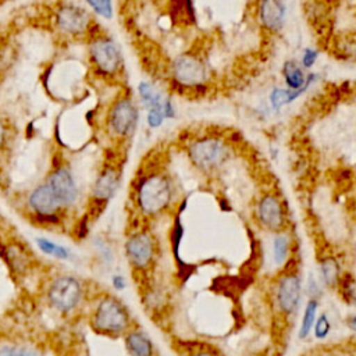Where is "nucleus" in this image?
Here are the masks:
<instances>
[{
    "label": "nucleus",
    "mask_w": 356,
    "mask_h": 356,
    "mask_svg": "<svg viewBox=\"0 0 356 356\" xmlns=\"http://www.w3.org/2000/svg\"><path fill=\"white\" fill-rule=\"evenodd\" d=\"M172 199L170 179L161 172H153L142 178L136 189V203L146 216H157L164 211Z\"/></svg>",
    "instance_id": "obj_1"
},
{
    "label": "nucleus",
    "mask_w": 356,
    "mask_h": 356,
    "mask_svg": "<svg viewBox=\"0 0 356 356\" xmlns=\"http://www.w3.org/2000/svg\"><path fill=\"white\" fill-rule=\"evenodd\" d=\"M93 328L104 335H120L128 331L131 317L127 307L114 296H103L92 314Z\"/></svg>",
    "instance_id": "obj_2"
},
{
    "label": "nucleus",
    "mask_w": 356,
    "mask_h": 356,
    "mask_svg": "<svg viewBox=\"0 0 356 356\" xmlns=\"http://www.w3.org/2000/svg\"><path fill=\"white\" fill-rule=\"evenodd\" d=\"M191 161L202 171H213L222 165L228 156L229 149L224 140L213 136L196 139L188 147Z\"/></svg>",
    "instance_id": "obj_3"
},
{
    "label": "nucleus",
    "mask_w": 356,
    "mask_h": 356,
    "mask_svg": "<svg viewBox=\"0 0 356 356\" xmlns=\"http://www.w3.org/2000/svg\"><path fill=\"white\" fill-rule=\"evenodd\" d=\"M82 285L79 280L70 274L56 277L47 288V300L53 309L60 313H70L78 307L82 300Z\"/></svg>",
    "instance_id": "obj_4"
},
{
    "label": "nucleus",
    "mask_w": 356,
    "mask_h": 356,
    "mask_svg": "<svg viewBox=\"0 0 356 356\" xmlns=\"http://www.w3.org/2000/svg\"><path fill=\"white\" fill-rule=\"evenodd\" d=\"M174 83L186 89H196L206 83L207 68L204 63L192 53L179 54L171 64Z\"/></svg>",
    "instance_id": "obj_5"
},
{
    "label": "nucleus",
    "mask_w": 356,
    "mask_h": 356,
    "mask_svg": "<svg viewBox=\"0 0 356 356\" xmlns=\"http://www.w3.org/2000/svg\"><path fill=\"white\" fill-rule=\"evenodd\" d=\"M90 58L103 75H114L122 67V56L117 43L106 36H96L90 42Z\"/></svg>",
    "instance_id": "obj_6"
},
{
    "label": "nucleus",
    "mask_w": 356,
    "mask_h": 356,
    "mask_svg": "<svg viewBox=\"0 0 356 356\" xmlns=\"http://www.w3.org/2000/svg\"><path fill=\"white\" fill-rule=\"evenodd\" d=\"M139 111L131 97H120L108 113V128L118 138H128L135 132Z\"/></svg>",
    "instance_id": "obj_7"
},
{
    "label": "nucleus",
    "mask_w": 356,
    "mask_h": 356,
    "mask_svg": "<svg viewBox=\"0 0 356 356\" xmlns=\"http://www.w3.org/2000/svg\"><path fill=\"white\" fill-rule=\"evenodd\" d=\"M156 253L154 239L149 232L140 231L132 234L125 242V254L131 266L136 270H146Z\"/></svg>",
    "instance_id": "obj_8"
},
{
    "label": "nucleus",
    "mask_w": 356,
    "mask_h": 356,
    "mask_svg": "<svg viewBox=\"0 0 356 356\" xmlns=\"http://www.w3.org/2000/svg\"><path fill=\"white\" fill-rule=\"evenodd\" d=\"M302 298V282L296 273H286L284 274L277 285L275 291V300L278 310L285 314L291 316L296 312L299 302Z\"/></svg>",
    "instance_id": "obj_9"
},
{
    "label": "nucleus",
    "mask_w": 356,
    "mask_h": 356,
    "mask_svg": "<svg viewBox=\"0 0 356 356\" xmlns=\"http://www.w3.org/2000/svg\"><path fill=\"white\" fill-rule=\"evenodd\" d=\"M28 204L36 217L44 221H57V213L64 207L49 184L36 186L29 195Z\"/></svg>",
    "instance_id": "obj_10"
},
{
    "label": "nucleus",
    "mask_w": 356,
    "mask_h": 356,
    "mask_svg": "<svg viewBox=\"0 0 356 356\" xmlns=\"http://www.w3.org/2000/svg\"><path fill=\"white\" fill-rule=\"evenodd\" d=\"M57 26L72 36L83 35L90 28V17L86 10L78 6H61L56 14Z\"/></svg>",
    "instance_id": "obj_11"
},
{
    "label": "nucleus",
    "mask_w": 356,
    "mask_h": 356,
    "mask_svg": "<svg viewBox=\"0 0 356 356\" xmlns=\"http://www.w3.org/2000/svg\"><path fill=\"white\" fill-rule=\"evenodd\" d=\"M47 184L57 195L63 206H71L76 202L79 192L74 175L68 167L58 165L56 170H53L49 175Z\"/></svg>",
    "instance_id": "obj_12"
},
{
    "label": "nucleus",
    "mask_w": 356,
    "mask_h": 356,
    "mask_svg": "<svg viewBox=\"0 0 356 356\" xmlns=\"http://www.w3.org/2000/svg\"><path fill=\"white\" fill-rule=\"evenodd\" d=\"M257 217L260 224L274 232H280L285 227V211L275 195H264L257 204Z\"/></svg>",
    "instance_id": "obj_13"
},
{
    "label": "nucleus",
    "mask_w": 356,
    "mask_h": 356,
    "mask_svg": "<svg viewBox=\"0 0 356 356\" xmlns=\"http://www.w3.org/2000/svg\"><path fill=\"white\" fill-rule=\"evenodd\" d=\"M120 185V170L115 165H106L95 181L92 197L99 203H107Z\"/></svg>",
    "instance_id": "obj_14"
},
{
    "label": "nucleus",
    "mask_w": 356,
    "mask_h": 356,
    "mask_svg": "<svg viewBox=\"0 0 356 356\" xmlns=\"http://www.w3.org/2000/svg\"><path fill=\"white\" fill-rule=\"evenodd\" d=\"M286 7L284 0H261L260 19L270 31H278L285 21Z\"/></svg>",
    "instance_id": "obj_15"
},
{
    "label": "nucleus",
    "mask_w": 356,
    "mask_h": 356,
    "mask_svg": "<svg viewBox=\"0 0 356 356\" xmlns=\"http://www.w3.org/2000/svg\"><path fill=\"white\" fill-rule=\"evenodd\" d=\"M125 346L129 356H153V343L143 331H129Z\"/></svg>",
    "instance_id": "obj_16"
},
{
    "label": "nucleus",
    "mask_w": 356,
    "mask_h": 356,
    "mask_svg": "<svg viewBox=\"0 0 356 356\" xmlns=\"http://www.w3.org/2000/svg\"><path fill=\"white\" fill-rule=\"evenodd\" d=\"M282 75H284V81H285L288 89H291V90H299V89L307 88L314 76V75H309V78L306 79L303 70L295 61H286L284 64Z\"/></svg>",
    "instance_id": "obj_17"
},
{
    "label": "nucleus",
    "mask_w": 356,
    "mask_h": 356,
    "mask_svg": "<svg viewBox=\"0 0 356 356\" xmlns=\"http://www.w3.org/2000/svg\"><path fill=\"white\" fill-rule=\"evenodd\" d=\"M139 97L142 103L150 110V108H161L164 106L165 99H163V95L157 90L156 86H153L149 82H140L138 86Z\"/></svg>",
    "instance_id": "obj_18"
},
{
    "label": "nucleus",
    "mask_w": 356,
    "mask_h": 356,
    "mask_svg": "<svg viewBox=\"0 0 356 356\" xmlns=\"http://www.w3.org/2000/svg\"><path fill=\"white\" fill-rule=\"evenodd\" d=\"M317 302L314 299H310L305 307L303 312V317H302V323H300V328H299V338L305 339L309 337V334L312 332L314 323L317 320Z\"/></svg>",
    "instance_id": "obj_19"
},
{
    "label": "nucleus",
    "mask_w": 356,
    "mask_h": 356,
    "mask_svg": "<svg viewBox=\"0 0 356 356\" xmlns=\"http://www.w3.org/2000/svg\"><path fill=\"white\" fill-rule=\"evenodd\" d=\"M321 277H323V281L325 282L327 286H335L337 282L339 281V264L338 261L331 257V256H327L321 260Z\"/></svg>",
    "instance_id": "obj_20"
},
{
    "label": "nucleus",
    "mask_w": 356,
    "mask_h": 356,
    "mask_svg": "<svg viewBox=\"0 0 356 356\" xmlns=\"http://www.w3.org/2000/svg\"><path fill=\"white\" fill-rule=\"evenodd\" d=\"M36 245L47 256H53L60 260L70 259V252L67 248H64L47 238H36Z\"/></svg>",
    "instance_id": "obj_21"
},
{
    "label": "nucleus",
    "mask_w": 356,
    "mask_h": 356,
    "mask_svg": "<svg viewBox=\"0 0 356 356\" xmlns=\"http://www.w3.org/2000/svg\"><path fill=\"white\" fill-rule=\"evenodd\" d=\"M307 88L299 89V90H291V89H274L270 95V102L274 108H280L291 102H293L296 97H299Z\"/></svg>",
    "instance_id": "obj_22"
},
{
    "label": "nucleus",
    "mask_w": 356,
    "mask_h": 356,
    "mask_svg": "<svg viewBox=\"0 0 356 356\" xmlns=\"http://www.w3.org/2000/svg\"><path fill=\"white\" fill-rule=\"evenodd\" d=\"M289 253V238L284 234H278L273 242V257L277 266L284 264L288 260Z\"/></svg>",
    "instance_id": "obj_23"
},
{
    "label": "nucleus",
    "mask_w": 356,
    "mask_h": 356,
    "mask_svg": "<svg viewBox=\"0 0 356 356\" xmlns=\"http://www.w3.org/2000/svg\"><path fill=\"white\" fill-rule=\"evenodd\" d=\"M0 356H42V355L29 346L4 345L0 348Z\"/></svg>",
    "instance_id": "obj_24"
},
{
    "label": "nucleus",
    "mask_w": 356,
    "mask_h": 356,
    "mask_svg": "<svg viewBox=\"0 0 356 356\" xmlns=\"http://www.w3.org/2000/svg\"><path fill=\"white\" fill-rule=\"evenodd\" d=\"M90 8L103 18H113V1L111 0H86Z\"/></svg>",
    "instance_id": "obj_25"
},
{
    "label": "nucleus",
    "mask_w": 356,
    "mask_h": 356,
    "mask_svg": "<svg viewBox=\"0 0 356 356\" xmlns=\"http://www.w3.org/2000/svg\"><path fill=\"white\" fill-rule=\"evenodd\" d=\"M313 331H314V337L317 339H324L330 331H331V321L328 318L327 314H321L317 317L316 323H314V327H313Z\"/></svg>",
    "instance_id": "obj_26"
},
{
    "label": "nucleus",
    "mask_w": 356,
    "mask_h": 356,
    "mask_svg": "<svg viewBox=\"0 0 356 356\" xmlns=\"http://www.w3.org/2000/svg\"><path fill=\"white\" fill-rule=\"evenodd\" d=\"M164 113L161 108H150L147 111V125L150 128H159L164 121Z\"/></svg>",
    "instance_id": "obj_27"
},
{
    "label": "nucleus",
    "mask_w": 356,
    "mask_h": 356,
    "mask_svg": "<svg viewBox=\"0 0 356 356\" xmlns=\"http://www.w3.org/2000/svg\"><path fill=\"white\" fill-rule=\"evenodd\" d=\"M343 296H346L348 302H352L356 305V281L355 280L343 281Z\"/></svg>",
    "instance_id": "obj_28"
},
{
    "label": "nucleus",
    "mask_w": 356,
    "mask_h": 356,
    "mask_svg": "<svg viewBox=\"0 0 356 356\" xmlns=\"http://www.w3.org/2000/svg\"><path fill=\"white\" fill-rule=\"evenodd\" d=\"M171 241H172V248H174V254L175 257H178V248H179V242L182 238V227L179 224V221H177L172 232H171Z\"/></svg>",
    "instance_id": "obj_29"
},
{
    "label": "nucleus",
    "mask_w": 356,
    "mask_h": 356,
    "mask_svg": "<svg viewBox=\"0 0 356 356\" xmlns=\"http://www.w3.org/2000/svg\"><path fill=\"white\" fill-rule=\"evenodd\" d=\"M317 56H318V53H317L316 50L306 49V50L303 51V56H302V65H303V67H306V68L312 67V65L316 63Z\"/></svg>",
    "instance_id": "obj_30"
},
{
    "label": "nucleus",
    "mask_w": 356,
    "mask_h": 356,
    "mask_svg": "<svg viewBox=\"0 0 356 356\" xmlns=\"http://www.w3.org/2000/svg\"><path fill=\"white\" fill-rule=\"evenodd\" d=\"M111 285H113V288L117 289V291H124L125 286H127V280H125L124 275L115 274V275H113V278H111Z\"/></svg>",
    "instance_id": "obj_31"
},
{
    "label": "nucleus",
    "mask_w": 356,
    "mask_h": 356,
    "mask_svg": "<svg viewBox=\"0 0 356 356\" xmlns=\"http://www.w3.org/2000/svg\"><path fill=\"white\" fill-rule=\"evenodd\" d=\"M163 113H164V117H165V118H172V117H174V107H172V103H171V99H170V97H167L165 102H164Z\"/></svg>",
    "instance_id": "obj_32"
},
{
    "label": "nucleus",
    "mask_w": 356,
    "mask_h": 356,
    "mask_svg": "<svg viewBox=\"0 0 356 356\" xmlns=\"http://www.w3.org/2000/svg\"><path fill=\"white\" fill-rule=\"evenodd\" d=\"M4 143H6V127H4L3 121L0 120V152L4 147Z\"/></svg>",
    "instance_id": "obj_33"
},
{
    "label": "nucleus",
    "mask_w": 356,
    "mask_h": 356,
    "mask_svg": "<svg viewBox=\"0 0 356 356\" xmlns=\"http://www.w3.org/2000/svg\"><path fill=\"white\" fill-rule=\"evenodd\" d=\"M193 356H221V355H218L217 352H214V350H210V349H203V350H199V352H196Z\"/></svg>",
    "instance_id": "obj_34"
},
{
    "label": "nucleus",
    "mask_w": 356,
    "mask_h": 356,
    "mask_svg": "<svg viewBox=\"0 0 356 356\" xmlns=\"http://www.w3.org/2000/svg\"><path fill=\"white\" fill-rule=\"evenodd\" d=\"M348 325H349V328H350L352 331H355V332H356V316L349 317V320H348Z\"/></svg>",
    "instance_id": "obj_35"
}]
</instances>
